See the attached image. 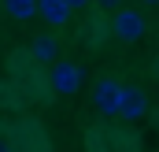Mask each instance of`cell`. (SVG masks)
<instances>
[{
    "instance_id": "cell-1",
    "label": "cell",
    "mask_w": 159,
    "mask_h": 152,
    "mask_svg": "<svg viewBox=\"0 0 159 152\" xmlns=\"http://www.w3.org/2000/svg\"><path fill=\"white\" fill-rule=\"evenodd\" d=\"M93 104L100 115H119V104H122V82L115 78H100L96 89H93Z\"/></svg>"
},
{
    "instance_id": "cell-2",
    "label": "cell",
    "mask_w": 159,
    "mask_h": 152,
    "mask_svg": "<svg viewBox=\"0 0 159 152\" xmlns=\"http://www.w3.org/2000/svg\"><path fill=\"white\" fill-rule=\"evenodd\" d=\"M48 82H52L56 93L70 97V93H78V89H81V67H78V63H56L52 74H48Z\"/></svg>"
},
{
    "instance_id": "cell-3",
    "label": "cell",
    "mask_w": 159,
    "mask_h": 152,
    "mask_svg": "<svg viewBox=\"0 0 159 152\" xmlns=\"http://www.w3.org/2000/svg\"><path fill=\"white\" fill-rule=\"evenodd\" d=\"M111 30L119 41H141L144 37V15L141 11H119L111 19Z\"/></svg>"
},
{
    "instance_id": "cell-4",
    "label": "cell",
    "mask_w": 159,
    "mask_h": 152,
    "mask_svg": "<svg viewBox=\"0 0 159 152\" xmlns=\"http://www.w3.org/2000/svg\"><path fill=\"white\" fill-rule=\"evenodd\" d=\"M148 112V97H144V89H137V85H122V104H119V115L126 122H137V119H144Z\"/></svg>"
},
{
    "instance_id": "cell-5",
    "label": "cell",
    "mask_w": 159,
    "mask_h": 152,
    "mask_svg": "<svg viewBox=\"0 0 159 152\" xmlns=\"http://www.w3.org/2000/svg\"><path fill=\"white\" fill-rule=\"evenodd\" d=\"M30 56H34L37 63H52V59L59 56V41H56V34H37V37L30 41Z\"/></svg>"
},
{
    "instance_id": "cell-6",
    "label": "cell",
    "mask_w": 159,
    "mask_h": 152,
    "mask_svg": "<svg viewBox=\"0 0 159 152\" xmlns=\"http://www.w3.org/2000/svg\"><path fill=\"white\" fill-rule=\"evenodd\" d=\"M37 11H41V19H44L48 26H63V22H70V7H67L63 0H37Z\"/></svg>"
},
{
    "instance_id": "cell-7",
    "label": "cell",
    "mask_w": 159,
    "mask_h": 152,
    "mask_svg": "<svg viewBox=\"0 0 159 152\" xmlns=\"http://www.w3.org/2000/svg\"><path fill=\"white\" fill-rule=\"evenodd\" d=\"M4 11L15 19V22H30L37 15V0H4Z\"/></svg>"
},
{
    "instance_id": "cell-8",
    "label": "cell",
    "mask_w": 159,
    "mask_h": 152,
    "mask_svg": "<svg viewBox=\"0 0 159 152\" xmlns=\"http://www.w3.org/2000/svg\"><path fill=\"white\" fill-rule=\"evenodd\" d=\"M93 4H96V7H119L122 0H93Z\"/></svg>"
},
{
    "instance_id": "cell-9",
    "label": "cell",
    "mask_w": 159,
    "mask_h": 152,
    "mask_svg": "<svg viewBox=\"0 0 159 152\" xmlns=\"http://www.w3.org/2000/svg\"><path fill=\"white\" fill-rule=\"evenodd\" d=\"M63 4H67V7H70V11H74V7H85V4H89V0H63Z\"/></svg>"
},
{
    "instance_id": "cell-10",
    "label": "cell",
    "mask_w": 159,
    "mask_h": 152,
    "mask_svg": "<svg viewBox=\"0 0 159 152\" xmlns=\"http://www.w3.org/2000/svg\"><path fill=\"white\" fill-rule=\"evenodd\" d=\"M0 152H15V149H11V145H4V141H0Z\"/></svg>"
},
{
    "instance_id": "cell-11",
    "label": "cell",
    "mask_w": 159,
    "mask_h": 152,
    "mask_svg": "<svg viewBox=\"0 0 159 152\" xmlns=\"http://www.w3.org/2000/svg\"><path fill=\"white\" fill-rule=\"evenodd\" d=\"M144 4H159V0H144Z\"/></svg>"
}]
</instances>
